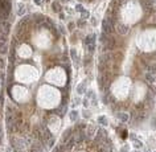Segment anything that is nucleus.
<instances>
[{
	"mask_svg": "<svg viewBox=\"0 0 156 152\" xmlns=\"http://www.w3.org/2000/svg\"><path fill=\"white\" fill-rule=\"evenodd\" d=\"M85 87H86V81H83V82L79 83V86L77 87V93H78V94H83V93L86 91Z\"/></svg>",
	"mask_w": 156,
	"mask_h": 152,
	"instance_id": "obj_11",
	"label": "nucleus"
},
{
	"mask_svg": "<svg viewBox=\"0 0 156 152\" xmlns=\"http://www.w3.org/2000/svg\"><path fill=\"white\" fill-rule=\"evenodd\" d=\"M66 111V105H60L58 109L54 110V114H58V115H62L64 112Z\"/></svg>",
	"mask_w": 156,
	"mask_h": 152,
	"instance_id": "obj_10",
	"label": "nucleus"
},
{
	"mask_svg": "<svg viewBox=\"0 0 156 152\" xmlns=\"http://www.w3.org/2000/svg\"><path fill=\"white\" fill-rule=\"evenodd\" d=\"M83 24H85V20H83V19H79V20H78V25L82 26Z\"/></svg>",
	"mask_w": 156,
	"mask_h": 152,
	"instance_id": "obj_29",
	"label": "nucleus"
},
{
	"mask_svg": "<svg viewBox=\"0 0 156 152\" xmlns=\"http://www.w3.org/2000/svg\"><path fill=\"white\" fill-rule=\"evenodd\" d=\"M62 1H66L67 3V1H70V0H62Z\"/></svg>",
	"mask_w": 156,
	"mask_h": 152,
	"instance_id": "obj_38",
	"label": "nucleus"
},
{
	"mask_svg": "<svg viewBox=\"0 0 156 152\" xmlns=\"http://www.w3.org/2000/svg\"><path fill=\"white\" fill-rule=\"evenodd\" d=\"M52 152H64V146H57Z\"/></svg>",
	"mask_w": 156,
	"mask_h": 152,
	"instance_id": "obj_24",
	"label": "nucleus"
},
{
	"mask_svg": "<svg viewBox=\"0 0 156 152\" xmlns=\"http://www.w3.org/2000/svg\"><path fill=\"white\" fill-rule=\"evenodd\" d=\"M74 28V24H73V22H70V24H69V29H73Z\"/></svg>",
	"mask_w": 156,
	"mask_h": 152,
	"instance_id": "obj_35",
	"label": "nucleus"
},
{
	"mask_svg": "<svg viewBox=\"0 0 156 152\" xmlns=\"http://www.w3.org/2000/svg\"><path fill=\"white\" fill-rule=\"evenodd\" d=\"M83 116H85V118H89V116H90V111L85 110V111H83Z\"/></svg>",
	"mask_w": 156,
	"mask_h": 152,
	"instance_id": "obj_28",
	"label": "nucleus"
},
{
	"mask_svg": "<svg viewBox=\"0 0 156 152\" xmlns=\"http://www.w3.org/2000/svg\"><path fill=\"white\" fill-rule=\"evenodd\" d=\"M9 61H11V62H15V50H12V53H11V54H9Z\"/></svg>",
	"mask_w": 156,
	"mask_h": 152,
	"instance_id": "obj_25",
	"label": "nucleus"
},
{
	"mask_svg": "<svg viewBox=\"0 0 156 152\" xmlns=\"http://www.w3.org/2000/svg\"><path fill=\"white\" fill-rule=\"evenodd\" d=\"M148 71H150L151 74L156 75V64H151V65L148 66Z\"/></svg>",
	"mask_w": 156,
	"mask_h": 152,
	"instance_id": "obj_18",
	"label": "nucleus"
},
{
	"mask_svg": "<svg viewBox=\"0 0 156 152\" xmlns=\"http://www.w3.org/2000/svg\"><path fill=\"white\" fill-rule=\"evenodd\" d=\"M45 1H50V0H45Z\"/></svg>",
	"mask_w": 156,
	"mask_h": 152,
	"instance_id": "obj_40",
	"label": "nucleus"
},
{
	"mask_svg": "<svg viewBox=\"0 0 156 152\" xmlns=\"http://www.w3.org/2000/svg\"><path fill=\"white\" fill-rule=\"evenodd\" d=\"M35 3H36L37 5H41V4H43V0H35Z\"/></svg>",
	"mask_w": 156,
	"mask_h": 152,
	"instance_id": "obj_32",
	"label": "nucleus"
},
{
	"mask_svg": "<svg viewBox=\"0 0 156 152\" xmlns=\"http://www.w3.org/2000/svg\"><path fill=\"white\" fill-rule=\"evenodd\" d=\"M132 142H134V146H135V148H138V150H139V148H143V143L142 142H139V140H132Z\"/></svg>",
	"mask_w": 156,
	"mask_h": 152,
	"instance_id": "obj_21",
	"label": "nucleus"
},
{
	"mask_svg": "<svg viewBox=\"0 0 156 152\" xmlns=\"http://www.w3.org/2000/svg\"><path fill=\"white\" fill-rule=\"evenodd\" d=\"M83 105H85V107H87V106H89V101L85 99V101H83Z\"/></svg>",
	"mask_w": 156,
	"mask_h": 152,
	"instance_id": "obj_33",
	"label": "nucleus"
},
{
	"mask_svg": "<svg viewBox=\"0 0 156 152\" xmlns=\"http://www.w3.org/2000/svg\"><path fill=\"white\" fill-rule=\"evenodd\" d=\"M146 79H147V82H150V85H152V83L155 82V74L147 73L146 74Z\"/></svg>",
	"mask_w": 156,
	"mask_h": 152,
	"instance_id": "obj_14",
	"label": "nucleus"
},
{
	"mask_svg": "<svg viewBox=\"0 0 156 152\" xmlns=\"http://www.w3.org/2000/svg\"><path fill=\"white\" fill-rule=\"evenodd\" d=\"M142 5L146 11H150L154 5V0H142Z\"/></svg>",
	"mask_w": 156,
	"mask_h": 152,
	"instance_id": "obj_7",
	"label": "nucleus"
},
{
	"mask_svg": "<svg viewBox=\"0 0 156 152\" xmlns=\"http://www.w3.org/2000/svg\"><path fill=\"white\" fill-rule=\"evenodd\" d=\"M115 46H116L115 37H112L111 35H109L107 36V40H106V43H105V49H106V50H112Z\"/></svg>",
	"mask_w": 156,
	"mask_h": 152,
	"instance_id": "obj_3",
	"label": "nucleus"
},
{
	"mask_svg": "<svg viewBox=\"0 0 156 152\" xmlns=\"http://www.w3.org/2000/svg\"><path fill=\"white\" fill-rule=\"evenodd\" d=\"M134 152H140V151H139V150H135V151H134Z\"/></svg>",
	"mask_w": 156,
	"mask_h": 152,
	"instance_id": "obj_39",
	"label": "nucleus"
},
{
	"mask_svg": "<svg viewBox=\"0 0 156 152\" xmlns=\"http://www.w3.org/2000/svg\"><path fill=\"white\" fill-rule=\"evenodd\" d=\"M77 119H78V111H77V110H73V111L70 112V120L75 122Z\"/></svg>",
	"mask_w": 156,
	"mask_h": 152,
	"instance_id": "obj_17",
	"label": "nucleus"
},
{
	"mask_svg": "<svg viewBox=\"0 0 156 152\" xmlns=\"http://www.w3.org/2000/svg\"><path fill=\"white\" fill-rule=\"evenodd\" d=\"M81 19H83V20H85V19H89L90 17V12H89V11H86V9H83L82 11V12H81Z\"/></svg>",
	"mask_w": 156,
	"mask_h": 152,
	"instance_id": "obj_19",
	"label": "nucleus"
},
{
	"mask_svg": "<svg viewBox=\"0 0 156 152\" xmlns=\"http://www.w3.org/2000/svg\"><path fill=\"white\" fill-rule=\"evenodd\" d=\"M86 49H87V52H89V53H94V50H95V44H90V45H87Z\"/></svg>",
	"mask_w": 156,
	"mask_h": 152,
	"instance_id": "obj_20",
	"label": "nucleus"
},
{
	"mask_svg": "<svg viewBox=\"0 0 156 152\" xmlns=\"http://www.w3.org/2000/svg\"><path fill=\"white\" fill-rule=\"evenodd\" d=\"M116 32L119 33V35L124 36V35H127V33L130 32V26L123 24V22H118L116 24Z\"/></svg>",
	"mask_w": 156,
	"mask_h": 152,
	"instance_id": "obj_4",
	"label": "nucleus"
},
{
	"mask_svg": "<svg viewBox=\"0 0 156 152\" xmlns=\"http://www.w3.org/2000/svg\"><path fill=\"white\" fill-rule=\"evenodd\" d=\"M111 102H114V98L110 95V94H109V95H107V94H105V95H103V103L105 105H109V103H111Z\"/></svg>",
	"mask_w": 156,
	"mask_h": 152,
	"instance_id": "obj_13",
	"label": "nucleus"
},
{
	"mask_svg": "<svg viewBox=\"0 0 156 152\" xmlns=\"http://www.w3.org/2000/svg\"><path fill=\"white\" fill-rule=\"evenodd\" d=\"M83 44H85V46L90 44H95V35H89L85 37V40H83Z\"/></svg>",
	"mask_w": 156,
	"mask_h": 152,
	"instance_id": "obj_6",
	"label": "nucleus"
},
{
	"mask_svg": "<svg viewBox=\"0 0 156 152\" xmlns=\"http://www.w3.org/2000/svg\"><path fill=\"white\" fill-rule=\"evenodd\" d=\"M75 11H77V12H82V11H83V7L81 4H77V5H75Z\"/></svg>",
	"mask_w": 156,
	"mask_h": 152,
	"instance_id": "obj_26",
	"label": "nucleus"
},
{
	"mask_svg": "<svg viewBox=\"0 0 156 152\" xmlns=\"http://www.w3.org/2000/svg\"><path fill=\"white\" fill-rule=\"evenodd\" d=\"M1 140H3V135H1V132H0V143H1Z\"/></svg>",
	"mask_w": 156,
	"mask_h": 152,
	"instance_id": "obj_37",
	"label": "nucleus"
},
{
	"mask_svg": "<svg viewBox=\"0 0 156 152\" xmlns=\"http://www.w3.org/2000/svg\"><path fill=\"white\" fill-rule=\"evenodd\" d=\"M147 152H148V151H147Z\"/></svg>",
	"mask_w": 156,
	"mask_h": 152,
	"instance_id": "obj_41",
	"label": "nucleus"
},
{
	"mask_svg": "<svg viewBox=\"0 0 156 152\" xmlns=\"http://www.w3.org/2000/svg\"><path fill=\"white\" fill-rule=\"evenodd\" d=\"M107 138V132H106L103 128H99V130L97 131V135L95 138H94V142H95L97 144H101L105 142V139Z\"/></svg>",
	"mask_w": 156,
	"mask_h": 152,
	"instance_id": "obj_2",
	"label": "nucleus"
},
{
	"mask_svg": "<svg viewBox=\"0 0 156 152\" xmlns=\"http://www.w3.org/2000/svg\"><path fill=\"white\" fill-rule=\"evenodd\" d=\"M0 66L4 67V62H3V60H0Z\"/></svg>",
	"mask_w": 156,
	"mask_h": 152,
	"instance_id": "obj_36",
	"label": "nucleus"
},
{
	"mask_svg": "<svg viewBox=\"0 0 156 152\" xmlns=\"http://www.w3.org/2000/svg\"><path fill=\"white\" fill-rule=\"evenodd\" d=\"M53 144H54V138H53V136H52V138H50V139H49L48 142H46V144H45V146H48V147H52Z\"/></svg>",
	"mask_w": 156,
	"mask_h": 152,
	"instance_id": "obj_23",
	"label": "nucleus"
},
{
	"mask_svg": "<svg viewBox=\"0 0 156 152\" xmlns=\"http://www.w3.org/2000/svg\"><path fill=\"white\" fill-rule=\"evenodd\" d=\"M25 9H26V8H25V5L20 3V4L17 5V15H19V16H22V15L25 13Z\"/></svg>",
	"mask_w": 156,
	"mask_h": 152,
	"instance_id": "obj_12",
	"label": "nucleus"
},
{
	"mask_svg": "<svg viewBox=\"0 0 156 152\" xmlns=\"http://www.w3.org/2000/svg\"><path fill=\"white\" fill-rule=\"evenodd\" d=\"M94 131H95V127H94L93 124H90V126H89V132H87V135H89V136H93ZM87 135H86V136H87Z\"/></svg>",
	"mask_w": 156,
	"mask_h": 152,
	"instance_id": "obj_22",
	"label": "nucleus"
},
{
	"mask_svg": "<svg viewBox=\"0 0 156 152\" xmlns=\"http://www.w3.org/2000/svg\"><path fill=\"white\" fill-rule=\"evenodd\" d=\"M7 52H8L7 43H5V41H0V54H5Z\"/></svg>",
	"mask_w": 156,
	"mask_h": 152,
	"instance_id": "obj_9",
	"label": "nucleus"
},
{
	"mask_svg": "<svg viewBox=\"0 0 156 152\" xmlns=\"http://www.w3.org/2000/svg\"><path fill=\"white\" fill-rule=\"evenodd\" d=\"M116 118H118V119H119L120 122H123V123H126V122H128V120H130V115H128V114L127 112H118L116 114Z\"/></svg>",
	"mask_w": 156,
	"mask_h": 152,
	"instance_id": "obj_5",
	"label": "nucleus"
},
{
	"mask_svg": "<svg viewBox=\"0 0 156 152\" xmlns=\"http://www.w3.org/2000/svg\"><path fill=\"white\" fill-rule=\"evenodd\" d=\"M98 122H99L102 126H107L109 124V120L106 119V116H103V115H101L99 118H98Z\"/></svg>",
	"mask_w": 156,
	"mask_h": 152,
	"instance_id": "obj_16",
	"label": "nucleus"
},
{
	"mask_svg": "<svg viewBox=\"0 0 156 152\" xmlns=\"http://www.w3.org/2000/svg\"><path fill=\"white\" fill-rule=\"evenodd\" d=\"M130 139L131 140H135V135L134 134H130Z\"/></svg>",
	"mask_w": 156,
	"mask_h": 152,
	"instance_id": "obj_34",
	"label": "nucleus"
},
{
	"mask_svg": "<svg viewBox=\"0 0 156 152\" xmlns=\"http://www.w3.org/2000/svg\"><path fill=\"white\" fill-rule=\"evenodd\" d=\"M71 135H73V128H67V130L62 134V143H65V142L70 138Z\"/></svg>",
	"mask_w": 156,
	"mask_h": 152,
	"instance_id": "obj_8",
	"label": "nucleus"
},
{
	"mask_svg": "<svg viewBox=\"0 0 156 152\" xmlns=\"http://www.w3.org/2000/svg\"><path fill=\"white\" fill-rule=\"evenodd\" d=\"M102 29H103V33H107V35H112L114 30H115V25L112 24L111 21L109 20L107 17L102 21Z\"/></svg>",
	"mask_w": 156,
	"mask_h": 152,
	"instance_id": "obj_1",
	"label": "nucleus"
},
{
	"mask_svg": "<svg viewBox=\"0 0 156 152\" xmlns=\"http://www.w3.org/2000/svg\"><path fill=\"white\" fill-rule=\"evenodd\" d=\"M127 150H128V147H127V146H124V147H122L120 152H127Z\"/></svg>",
	"mask_w": 156,
	"mask_h": 152,
	"instance_id": "obj_31",
	"label": "nucleus"
},
{
	"mask_svg": "<svg viewBox=\"0 0 156 152\" xmlns=\"http://www.w3.org/2000/svg\"><path fill=\"white\" fill-rule=\"evenodd\" d=\"M70 53H71V57H73V58H75V57H77V52H75V49H71Z\"/></svg>",
	"mask_w": 156,
	"mask_h": 152,
	"instance_id": "obj_27",
	"label": "nucleus"
},
{
	"mask_svg": "<svg viewBox=\"0 0 156 152\" xmlns=\"http://www.w3.org/2000/svg\"><path fill=\"white\" fill-rule=\"evenodd\" d=\"M79 102H81V99H79V98H75V99H74V102H73V105L75 106V105H78Z\"/></svg>",
	"mask_w": 156,
	"mask_h": 152,
	"instance_id": "obj_30",
	"label": "nucleus"
},
{
	"mask_svg": "<svg viewBox=\"0 0 156 152\" xmlns=\"http://www.w3.org/2000/svg\"><path fill=\"white\" fill-rule=\"evenodd\" d=\"M52 8H53L54 12H60V11H61V4H60L58 1H53L52 3Z\"/></svg>",
	"mask_w": 156,
	"mask_h": 152,
	"instance_id": "obj_15",
	"label": "nucleus"
}]
</instances>
